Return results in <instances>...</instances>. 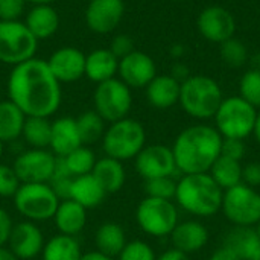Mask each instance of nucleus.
<instances>
[{
	"label": "nucleus",
	"mask_w": 260,
	"mask_h": 260,
	"mask_svg": "<svg viewBox=\"0 0 260 260\" xmlns=\"http://www.w3.org/2000/svg\"><path fill=\"white\" fill-rule=\"evenodd\" d=\"M82 145L76 119L64 116L52 122V133H50V151L56 157H66L76 148Z\"/></svg>",
	"instance_id": "19"
},
{
	"label": "nucleus",
	"mask_w": 260,
	"mask_h": 260,
	"mask_svg": "<svg viewBox=\"0 0 260 260\" xmlns=\"http://www.w3.org/2000/svg\"><path fill=\"white\" fill-rule=\"evenodd\" d=\"M9 250L17 256V259L29 260L41 254L44 247V238L40 227L32 221H23L14 224L9 236Z\"/></svg>",
	"instance_id": "18"
},
{
	"label": "nucleus",
	"mask_w": 260,
	"mask_h": 260,
	"mask_svg": "<svg viewBox=\"0 0 260 260\" xmlns=\"http://www.w3.org/2000/svg\"><path fill=\"white\" fill-rule=\"evenodd\" d=\"M24 122L26 114L12 101L0 102V140L3 143L14 142L21 136Z\"/></svg>",
	"instance_id": "29"
},
{
	"label": "nucleus",
	"mask_w": 260,
	"mask_h": 260,
	"mask_svg": "<svg viewBox=\"0 0 260 260\" xmlns=\"http://www.w3.org/2000/svg\"><path fill=\"white\" fill-rule=\"evenodd\" d=\"M157 260H189V257H187V254H184L175 248H171V250L165 251L163 254H160Z\"/></svg>",
	"instance_id": "47"
},
{
	"label": "nucleus",
	"mask_w": 260,
	"mask_h": 260,
	"mask_svg": "<svg viewBox=\"0 0 260 260\" xmlns=\"http://www.w3.org/2000/svg\"><path fill=\"white\" fill-rule=\"evenodd\" d=\"M222 136L210 125H192L183 129L174 145L172 152L178 172L204 174L221 157Z\"/></svg>",
	"instance_id": "2"
},
{
	"label": "nucleus",
	"mask_w": 260,
	"mask_h": 260,
	"mask_svg": "<svg viewBox=\"0 0 260 260\" xmlns=\"http://www.w3.org/2000/svg\"><path fill=\"white\" fill-rule=\"evenodd\" d=\"M59 203V197L49 183H21L14 195L15 210L32 222L52 219Z\"/></svg>",
	"instance_id": "7"
},
{
	"label": "nucleus",
	"mask_w": 260,
	"mask_h": 260,
	"mask_svg": "<svg viewBox=\"0 0 260 260\" xmlns=\"http://www.w3.org/2000/svg\"><path fill=\"white\" fill-rule=\"evenodd\" d=\"M213 119L222 139L244 140L254 131L257 108L241 96H230L222 99Z\"/></svg>",
	"instance_id": "6"
},
{
	"label": "nucleus",
	"mask_w": 260,
	"mask_h": 260,
	"mask_svg": "<svg viewBox=\"0 0 260 260\" xmlns=\"http://www.w3.org/2000/svg\"><path fill=\"white\" fill-rule=\"evenodd\" d=\"M108 49L114 53V56H116L117 59H122L123 56H126V55H129L131 52L136 50V49H134V41H133V38H131L129 35H126V34L116 35V37L113 38L111 46H110Z\"/></svg>",
	"instance_id": "41"
},
{
	"label": "nucleus",
	"mask_w": 260,
	"mask_h": 260,
	"mask_svg": "<svg viewBox=\"0 0 260 260\" xmlns=\"http://www.w3.org/2000/svg\"><path fill=\"white\" fill-rule=\"evenodd\" d=\"M108 193L101 186V183L94 178L93 174L75 177L70 184L69 190V200H73L75 203L81 204L85 209H93L105 200Z\"/></svg>",
	"instance_id": "24"
},
{
	"label": "nucleus",
	"mask_w": 260,
	"mask_h": 260,
	"mask_svg": "<svg viewBox=\"0 0 260 260\" xmlns=\"http://www.w3.org/2000/svg\"><path fill=\"white\" fill-rule=\"evenodd\" d=\"M94 245L96 250L110 256L117 257L123 247L126 245V235L122 225L113 221H107L99 225V229L94 233Z\"/></svg>",
	"instance_id": "27"
},
{
	"label": "nucleus",
	"mask_w": 260,
	"mask_h": 260,
	"mask_svg": "<svg viewBox=\"0 0 260 260\" xmlns=\"http://www.w3.org/2000/svg\"><path fill=\"white\" fill-rule=\"evenodd\" d=\"M119 69V59L110 49H96L85 55V75L90 81L101 84L111 78H116Z\"/></svg>",
	"instance_id": "25"
},
{
	"label": "nucleus",
	"mask_w": 260,
	"mask_h": 260,
	"mask_svg": "<svg viewBox=\"0 0 260 260\" xmlns=\"http://www.w3.org/2000/svg\"><path fill=\"white\" fill-rule=\"evenodd\" d=\"M251 260H260V248L256 251V253H254V256L251 257Z\"/></svg>",
	"instance_id": "53"
},
{
	"label": "nucleus",
	"mask_w": 260,
	"mask_h": 260,
	"mask_svg": "<svg viewBox=\"0 0 260 260\" xmlns=\"http://www.w3.org/2000/svg\"><path fill=\"white\" fill-rule=\"evenodd\" d=\"M221 155H224L227 158H232V160L241 161L242 157L245 155L244 140H239V139H224L222 140V148H221Z\"/></svg>",
	"instance_id": "42"
},
{
	"label": "nucleus",
	"mask_w": 260,
	"mask_h": 260,
	"mask_svg": "<svg viewBox=\"0 0 260 260\" xmlns=\"http://www.w3.org/2000/svg\"><path fill=\"white\" fill-rule=\"evenodd\" d=\"M253 136L256 137V142L260 145V111H257V119H256V125H254Z\"/></svg>",
	"instance_id": "51"
},
{
	"label": "nucleus",
	"mask_w": 260,
	"mask_h": 260,
	"mask_svg": "<svg viewBox=\"0 0 260 260\" xmlns=\"http://www.w3.org/2000/svg\"><path fill=\"white\" fill-rule=\"evenodd\" d=\"M20 186L21 181L18 180L14 168L8 165H0V197L14 198Z\"/></svg>",
	"instance_id": "39"
},
{
	"label": "nucleus",
	"mask_w": 260,
	"mask_h": 260,
	"mask_svg": "<svg viewBox=\"0 0 260 260\" xmlns=\"http://www.w3.org/2000/svg\"><path fill=\"white\" fill-rule=\"evenodd\" d=\"M79 260H114V259H113V257H110V256H107V254H104V253H101V251H98V250H94V251H88V253L82 254Z\"/></svg>",
	"instance_id": "48"
},
{
	"label": "nucleus",
	"mask_w": 260,
	"mask_h": 260,
	"mask_svg": "<svg viewBox=\"0 0 260 260\" xmlns=\"http://www.w3.org/2000/svg\"><path fill=\"white\" fill-rule=\"evenodd\" d=\"M146 197L160 198V200H174L177 192V181L174 177H158L146 180L145 183Z\"/></svg>",
	"instance_id": "37"
},
{
	"label": "nucleus",
	"mask_w": 260,
	"mask_h": 260,
	"mask_svg": "<svg viewBox=\"0 0 260 260\" xmlns=\"http://www.w3.org/2000/svg\"><path fill=\"white\" fill-rule=\"evenodd\" d=\"M254 230H256V233H257V236H259V239H260V221L257 222V225L254 227Z\"/></svg>",
	"instance_id": "54"
},
{
	"label": "nucleus",
	"mask_w": 260,
	"mask_h": 260,
	"mask_svg": "<svg viewBox=\"0 0 260 260\" xmlns=\"http://www.w3.org/2000/svg\"><path fill=\"white\" fill-rule=\"evenodd\" d=\"M58 157L49 149L30 148L14 160V171L21 183H50Z\"/></svg>",
	"instance_id": "12"
},
{
	"label": "nucleus",
	"mask_w": 260,
	"mask_h": 260,
	"mask_svg": "<svg viewBox=\"0 0 260 260\" xmlns=\"http://www.w3.org/2000/svg\"><path fill=\"white\" fill-rule=\"evenodd\" d=\"M38 40L20 20H0V62L18 66L35 58Z\"/></svg>",
	"instance_id": "8"
},
{
	"label": "nucleus",
	"mask_w": 260,
	"mask_h": 260,
	"mask_svg": "<svg viewBox=\"0 0 260 260\" xmlns=\"http://www.w3.org/2000/svg\"><path fill=\"white\" fill-rule=\"evenodd\" d=\"M171 241L175 250L184 254H192L206 247L209 242V232L198 221H184L177 224L171 233Z\"/></svg>",
	"instance_id": "20"
},
{
	"label": "nucleus",
	"mask_w": 260,
	"mask_h": 260,
	"mask_svg": "<svg viewBox=\"0 0 260 260\" xmlns=\"http://www.w3.org/2000/svg\"><path fill=\"white\" fill-rule=\"evenodd\" d=\"M47 66L59 84L75 82L85 75V55L76 47L64 46L50 55Z\"/></svg>",
	"instance_id": "17"
},
{
	"label": "nucleus",
	"mask_w": 260,
	"mask_h": 260,
	"mask_svg": "<svg viewBox=\"0 0 260 260\" xmlns=\"http://www.w3.org/2000/svg\"><path fill=\"white\" fill-rule=\"evenodd\" d=\"M8 98L26 117H50L61 105V84L47 61L32 58L14 66L8 78Z\"/></svg>",
	"instance_id": "1"
},
{
	"label": "nucleus",
	"mask_w": 260,
	"mask_h": 260,
	"mask_svg": "<svg viewBox=\"0 0 260 260\" xmlns=\"http://www.w3.org/2000/svg\"><path fill=\"white\" fill-rule=\"evenodd\" d=\"M174 2H184V0H174Z\"/></svg>",
	"instance_id": "56"
},
{
	"label": "nucleus",
	"mask_w": 260,
	"mask_h": 260,
	"mask_svg": "<svg viewBox=\"0 0 260 260\" xmlns=\"http://www.w3.org/2000/svg\"><path fill=\"white\" fill-rule=\"evenodd\" d=\"M219 55L221 59L230 66V67H242L248 61V49L247 46L238 40V38H230L224 43L219 44Z\"/></svg>",
	"instance_id": "35"
},
{
	"label": "nucleus",
	"mask_w": 260,
	"mask_h": 260,
	"mask_svg": "<svg viewBox=\"0 0 260 260\" xmlns=\"http://www.w3.org/2000/svg\"><path fill=\"white\" fill-rule=\"evenodd\" d=\"M3 145H5V143L0 140V158H2V155H3Z\"/></svg>",
	"instance_id": "55"
},
{
	"label": "nucleus",
	"mask_w": 260,
	"mask_h": 260,
	"mask_svg": "<svg viewBox=\"0 0 260 260\" xmlns=\"http://www.w3.org/2000/svg\"><path fill=\"white\" fill-rule=\"evenodd\" d=\"M123 0H90L85 9V23L96 34H110L122 21Z\"/></svg>",
	"instance_id": "16"
},
{
	"label": "nucleus",
	"mask_w": 260,
	"mask_h": 260,
	"mask_svg": "<svg viewBox=\"0 0 260 260\" xmlns=\"http://www.w3.org/2000/svg\"><path fill=\"white\" fill-rule=\"evenodd\" d=\"M52 219L61 235L76 236L87 224V209L73 200H62Z\"/></svg>",
	"instance_id": "22"
},
{
	"label": "nucleus",
	"mask_w": 260,
	"mask_h": 260,
	"mask_svg": "<svg viewBox=\"0 0 260 260\" xmlns=\"http://www.w3.org/2000/svg\"><path fill=\"white\" fill-rule=\"evenodd\" d=\"M50 133L52 122H49V117H26L21 136L30 148L47 149L50 145Z\"/></svg>",
	"instance_id": "32"
},
{
	"label": "nucleus",
	"mask_w": 260,
	"mask_h": 260,
	"mask_svg": "<svg viewBox=\"0 0 260 260\" xmlns=\"http://www.w3.org/2000/svg\"><path fill=\"white\" fill-rule=\"evenodd\" d=\"M136 169L145 181L158 177H174L178 171L172 148L166 145L145 146L136 157Z\"/></svg>",
	"instance_id": "13"
},
{
	"label": "nucleus",
	"mask_w": 260,
	"mask_h": 260,
	"mask_svg": "<svg viewBox=\"0 0 260 260\" xmlns=\"http://www.w3.org/2000/svg\"><path fill=\"white\" fill-rule=\"evenodd\" d=\"M23 23L38 41L47 40L56 34L59 27V15L52 5H34Z\"/></svg>",
	"instance_id": "23"
},
{
	"label": "nucleus",
	"mask_w": 260,
	"mask_h": 260,
	"mask_svg": "<svg viewBox=\"0 0 260 260\" xmlns=\"http://www.w3.org/2000/svg\"><path fill=\"white\" fill-rule=\"evenodd\" d=\"M26 2H29L32 5H52L56 0H26Z\"/></svg>",
	"instance_id": "52"
},
{
	"label": "nucleus",
	"mask_w": 260,
	"mask_h": 260,
	"mask_svg": "<svg viewBox=\"0 0 260 260\" xmlns=\"http://www.w3.org/2000/svg\"><path fill=\"white\" fill-rule=\"evenodd\" d=\"M136 221L142 232L149 236H171L178 224V212L172 200L146 197L137 206Z\"/></svg>",
	"instance_id": "9"
},
{
	"label": "nucleus",
	"mask_w": 260,
	"mask_h": 260,
	"mask_svg": "<svg viewBox=\"0 0 260 260\" xmlns=\"http://www.w3.org/2000/svg\"><path fill=\"white\" fill-rule=\"evenodd\" d=\"M222 99L224 96L219 84L210 76L190 75L181 82L178 104L193 119H212Z\"/></svg>",
	"instance_id": "4"
},
{
	"label": "nucleus",
	"mask_w": 260,
	"mask_h": 260,
	"mask_svg": "<svg viewBox=\"0 0 260 260\" xmlns=\"http://www.w3.org/2000/svg\"><path fill=\"white\" fill-rule=\"evenodd\" d=\"M91 174L101 183L107 193L119 192L126 181V171L123 168V163L107 155L96 161Z\"/></svg>",
	"instance_id": "26"
},
{
	"label": "nucleus",
	"mask_w": 260,
	"mask_h": 260,
	"mask_svg": "<svg viewBox=\"0 0 260 260\" xmlns=\"http://www.w3.org/2000/svg\"><path fill=\"white\" fill-rule=\"evenodd\" d=\"M117 260H157V256L149 244L143 241L126 242Z\"/></svg>",
	"instance_id": "38"
},
{
	"label": "nucleus",
	"mask_w": 260,
	"mask_h": 260,
	"mask_svg": "<svg viewBox=\"0 0 260 260\" xmlns=\"http://www.w3.org/2000/svg\"><path fill=\"white\" fill-rule=\"evenodd\" d=\"M12 227L14 224L11 215L3 207H0V247H5L8 244Z\"/></svg>",
	"instance_id": "44"
},
{
	"label": "nucleus",
	"mask_w": 260,
	"mask_h": 260,
	"mask_svg": "<svg viewBox=\"0 0 260 260\" xmlns=\"http://www.w3.org/2000/svg\"><path fill=\"white\" fill-rule=\"evenodd\" d=\"M209 174L212 175L215 183L222 190H229V189L242 183V165H241V161L227 158L224 155H221L213 163Z\"/></svg>",
	"instance_id": "31"
},
{
	"label": "nucleus",
	"mask_w": 260,
	"mask_h": 260,
	"mask_svg": "<svg viewBox=\"0 0 260 260\" xmlns=\"http://www.w3.org/2000/svg\"><path fill=\"white\" fill-rule=\"evenodd\" d=\"M26 0H0V20L15 21L24 11Z\"/></svg>",
	"instance_id": "40"
},
{
	"label": "nucleus",
	"mask_w": 260,
	"mask_h": 260,
	"mask_svg": "<svg viewBox=\"0 0 260 260\" xmlns=\"http://www.w3.org/2000/svg\"><path fill=\"white\" fill-rule=\"evenodd\" d=\"M64 166L67 168L69 174L75 178V177H81V175H87L93 172V168L98 161L96 154L93 152L91 148H88L87 145H81L79 148H76L75 151H72L69 155L61 157Z\"/></svg>",
	"instance_id": "33"
},
{
	"label": "nucleus",
	"mask_w": 260,
	"mask_h": 260,
	"mask_svg": "<svg viewBox=\"0 0 260 260\" xmlns=\"http://www.w3.org/2000/svg\"><path fill=\"white\" fill-rule=\"evenodd\" d=\"M94 111L105 122H117L128 117L133 107L131 88L119 78H111L96 85L93 93Z\"/></svg>",
	"instance_id": "10"
},
{
	"label": "nucleus",
	"mask_w": 260,
	"mask_h": 260,
	"mask_svg": "<svg viewBox=\"0 0 260 260\" xmlns=\"http://www.w3.org/2000/svg\"><path fill=\"white\" fill-rule=\"evenodd\" d=\"M181 84L171 75H157L146 85L148 102L158 110H168L178 104Z\"/></svg>",
	"instance_id": "21"
},
{
	"label": "nucleus",
	"mask_w": 260,
	"mask_h": 260,
	"mask_svg": "<svg viewBox=\"0 0 260 260\" xmlns=\"http://www.w3.org/2000/svg\"><path fill=\"white\" fill-rule=\"evenodd\" d=\"M184 52H186V49H184V46L183 44H174L172 47H171V55L174 56V58H181L183 55H184Z\"/></svg>",
	"instance_id": "49"
},
{
	"label": "nucleus",
	"mask_w": 260,
	"mask_h": 260,
	"mask_svg": "<svg viewBox=\"0 0 260 260\" xmlns=\"http://www.w3.org/2000/svg\"><path fill=\"white\" fill-rule=\"evenodd\" d=\"M81 256V245L76 238L61 233L50 238L41 251L43 260H79Z\"/></svg>",
	"instance_id": "30"
},
{
	"label": "nucleus",
	"mask_w": 260,
	"mask_h": 260,
	"mask_svg": "<svg viewBox=\"0 0 260 260\" xmlns=\"http://www.w3.org/2000/svg\"><path fill=\"white\" fill-rule=\"evenodd\" d=\"M200 34L212 43H224L233 38L236 32V20L233 14L219 5L204 8L197 20Z\"/></svg>",
	"instance_id": "14"
},
{
	"label": "nucleus",
	"mask_w": 260,
	"mask_h": 260,
	"mask_svg": "<svg viewBox=\"0 0 260 260\" xmlns=\"http://www.w3.org/2000/svg\"><path fill=\"white\" fill-rule=\"evenodd\" d=\"M76 125L82 145H91L98 140H102L105 133V120L94 110L82 113L76 119Z\"/></svg>",
	"instance_id": "34"
},
{
	"label": "nucleus",
	"mask_w": 260,
	"mask_h": 260,
	"mask_svg": "<svg viewBox=\"0 0 260 260\" xmlns=\"http://www.w3.org/2000/svg\"><path fill=\"white\" fill-rule=\"evenodd\" d=\"M171 76L175 78V79L181 84L183 81H186V79L190 76V70H189V67H187L186 64H183V62H175V64L172 66V69H171Z\"/></svg>",
	"instance_id": "45"
},
{
	"label": "nucleus",
	"mask_w": 260,
	"mask_h": 260,
	"mask_svg": "<svg viewBox=\"0 0 260 260\" xmlns=\"http://www.w3.org/2000/svg\"><path fill=\"white\" fill-rule=\"evenodd\" d=\"M146 146V131L136 119H120L110 123L102 137V149L107 157L125 161L136 158Z\"/></svg>",
	"instance_id": "5"
},
{
	"label": "nucleus",
	"mask_w": 260,
	"mask_h": 260,
	"mask_svg": "<svg viewBox=\"0 0 260 260\" xmlns=\"http://www.w3.org/2000/svg\"><path fill=\"white\" fill-rule=\"evenodd\" d=\"M239 96L254 108H260V69H250L239 81Z\"/></svg>",
	"instance_id": "36"
},
{
	"label": "nucleus",
	"mask_w": 260,
	"mask_h": 260,
	"mask_svg": "<svg viewBox=\"0 0 260 260\" xmlns=\"http://www.w3.org/2000/svg\"><path fill=\"white\" fill-rule=\"evenodd\" d=\"M242 183L254 189L260 186L259 161H253V163H248L247 166H242Z\"/></svg>",
	"instance_id": "43"
},
{
	"label": "nucleus",
	"mask_w": 260,
	"mask_h": 260,
	"mask_svg": "<svg viewBox=\"0 0 260 260\" xmlns=\"http://www.w3.org/2000/svg\"><path fill=\"white\" fill-rule=\"evenodd\" d=\"M0 260H18V259H17V256H15L9 248L0 247Z\"/></svg>",
	"instance_id": "50"
},
{
	"label": "nucleus",
	"mask_w": 260,
	"mask_h": 260,
	"mask_svg": "<svg viewBox=\"0 0 260 260\" xmlns=\"http://www.w3.org/2000/svg\"><path fill=\"white\" fill-rule=\"evenodd\" d=\"M209 260H241L230 248H227V247H221L219 250H216L212 256H210V259Z\"/></svg>",
	"instance_id": "46"
},
{
	"label": "nucleus",
	"mask_w": 260,
	"mask_h": 260,
	"mask_svg": "<svg viewBox=\"0 0 260 260\" xmlns=\"http://www.w3.org/2000/svg\"><path fill=\"white\" fill-rule=\"evenodd\" d=\"M224 247L230 248L241 260H251L260 248V239L254 227H236L225 236Z\"/></svg>",
	"instance_id": "28"
},
{
	"label": "nucleus",
	"mask_w": 260,
	"mask_h": 260,
	"mask_svg": "<svg viewBox=\"0 0 260 260\" xmlns=\"http://www.w3.org/2000/svg\"><path fill=\"white\" fill-rule=\"evenodd\" d=\"M221 210L236 227H256L260 221V193L241 183L224 190Z\"/></svg>",
	"instance_id": "11"
},
{
	"label": "nucleus",
	"mask_w": 260,
	"mask_h": 260,
	"mask_svg": "<svg viewBox=\"0 0 260 260\" xmlns=\"http://www.w3.org/2000/svg\"><path fill=\"white\" fill-rule=\"evenodd\" d=\"M224 190L215 183L209 172L187 174L177 181L175 200L178 206L200 218L216 215L222 206Z\"/></svg>",
	"instance_id": "3"
},
{
	"label": "nucleus",
	"mask_w": 260,
	"mask_h": 260,
	"mask_svg": "<svg viewBox=\"0 0 260 260\" xmlns=\"http://www.w3.org/2000/svg\"><path fill=\"white\" fill-rule=\"evenodd\" d=\"M117 75L129 88H146V85L157 76V66L148 53L134 50L119 59Z\"/></svg>",
	"instance_id": "15"
}]
</instances>
